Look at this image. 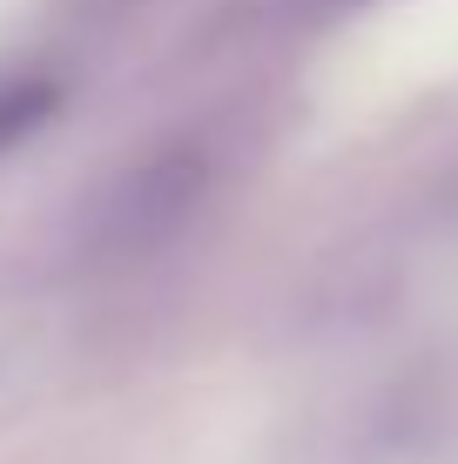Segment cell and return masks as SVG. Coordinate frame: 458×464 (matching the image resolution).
Returning a JSON list of instances; mask_svg holds the SVG:
<instances>
[{"instance_id":"obj_3","label":"cell","mask_w":458,"mask_h":464,"mask_svg":"<svg viewBox=\"0 0 458 464\" xmlns=\"http://www.w3.org/2000/svg\"><path fill=\"white\" fill-rule=\"evenodd\" d=\"M270 7V21H330V14H351V7H365V0H263Z\"/></svg>"},{"instance_id":"obj_2","label":"cell","mask_w":458,"mask_h":464,"mask_svg":"<svg viewBox=\"0 0 458 464\" xmlns=\"http://www.w3.org/2000/svg\"><path fill=\"white\" fill-rule=\"evenodd\" d=\"M324 464H458V350L385 383Z\"/></svg>"},{"instance_id":"obj_1","label":"cell","mask_w":458,"mask_h":464,"mask_svg":"<svg viewBox=\"0 0 458 464\" xmlns=\"http://www.w3.org/2000/svg\"><path fill=\"white\" fill-rule=\"evenodd\" d=\"M229 141L216 135H182V141H162L149 162H135L129 175H115L102 202L88 216V256H149L162 249L176 229L196 222V209L223 188V169H229Z\"/></svg>"}]
</instances>
